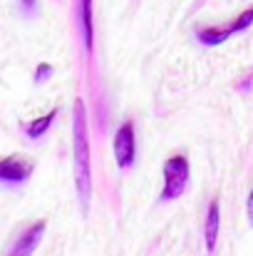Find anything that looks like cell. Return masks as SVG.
<instances>
[{
	"label": "cell",
	"instance_id": "6da1fadb",
	"mask_svg": "<svg viewBox=\"0 0 253 256\" xmlns=\"http://www.w3.org/2000/svg\"><path fill=\"white\" fill-rule=\"evenodd\" d=\"M72 157H75V186L80 194V204L87 212L92 196V164H89L87 110L82 100H75V110H72Z\"/></svg>",
	"mask_w": 253,
	"mask_h": 256
},
{
	"label": "cell",
	"instance_id": "7a4b0ae2",
	"mask_svg": "<svg viewBox=\"0 0 253 256\" xmlns=\"http://www.w3.org/2000/svg\"><path fill=\"white\" fill-rule=\"evenodd\" d=\"M189 182V160L184 154L169 157L164 162V189H162V202H174L184 194Z\"/></svg>",
	"mask_w": 253,
	"mask_h": 256
},
{
	"label": "cell",
	"instance_id": "3957f363",
	"mask_svg": "<svg viewBox=\"0 0 253 256\" xmlns=\"http://www.w3.org/2000/svg\"><path fill=\"white\" fill-rule=\"evenodd\" d=\"M137 157V140H134V124L124 122L117 134H114V160L119 164V170H129L134 164Z\"/></svg>",
	"mask_w": 253,
	"mask_h": 256
},
{
	"label": "cell",
	"instance_id": "277c9868",
	"mask_svg": "<svg viewBox=\"0 0 253 256\" xmlns=\"http://www.w3.org/2000/svg\"><path fill=\"white\" fill-rule=\"evenodd\" d=\"M35 170V164L20 154H12V157H5L0 160V182L5 184H22L30 179V174Z\"/></svg>",
	"mask_w": 253,
	"mask_h": 256
},
{
	"label": "cell",
	"instance_id": "5b68a950",
	"mask_svg": "<svg viewBox=\"0 0 253 256\" xmlns=\"http://www.w3.org/2000/svg\"><path fill=\"white\" fill-rule=\"evenodd\" d=\"M42 234H45V222H35L32 226H27L20 234V239L12 244V249H10L7 256H32L35 249H37V244H40V239H42Z\"/></svg>",
	"mask_w": 253,
	"mask_h": 256
},
{
	"label": "cell",
	"instance_id": "8992f818",
	"mask_svg": "<svg viewBox=\"0 0 253 256\" xmlns=\"http://www.w3.org/2000/svg\"><path fill=\"white\" fill-rule=\"evenodd\" d=\"M77 20L82 30V42L87 55L94 48V20H92V0H77Z\"/></svg>",
	"mask_w": 253,
	"mask_h": 256
},
{
	"label": "cell",
	"instance_id": "52a82bcc",
	"mask_svg": "<svg viewBox=\"0 0 253 256\" xmlns=\"http://www.w3.org/2000/svg\"><path fill=\"white\" fill-rule=\"evenodd\" d=\"M234 32H236V30H234V22L221 25V28H201V30H199V42L206 45V48H216V45L226 42Z\"/></svg>",
	"mask_w": 253,
	"mask_h": 256
},
{
	"label": "cell",
	"instance_id": "ba28073f",
	"mask_svg": "<svg viewBox=\"0 0 253 256\" xmlns=\"http://www.w3.org/2000/svg\"><path fill=\"white\" fill-rule=\"evenodd\" d=\"M219 222H221V216H219V202L214 199V202L209 204L206 229H204V236H206V249H209V252H214V249H216V242H219Z\"/></svg>",
	"mask_w": 253,
	"mask_h": 256
},
{
	"label": "cell",
	"instance_id": "9c48e42d",
	"mask_svg": "<svg viewBox=\"0 0 253 256\" xmlns=\"http://www.w3.org/2000/svg\"><path fill=\"white\" fill-rule=\"evenodd\" d=\"M55 117H57V110H50L45 117H37V120H32V122L25 127V134H27L30 140H37V137H42V134L50 130V124L55 122Z\"/></svg>",
	"mask_w": 253,
	"mask_h": 256
},
{
	"label": "cell",
	"instance_id": "30bf717a",
	"mask_svg": "<svg viewBox=\"0 0 253 256\" xmlns=\"http://www.w3.org/2000/svg\"><path fill=\"white\" fill-rule=\"evenodd\" d=\"M253 25V8H249V10H244L236 20H234V30L236 32H244L246 28H251Z\"/></svg>",
	"mask_w": 253,
	"mask_h": 256
},
{
	"label": "cell",
	"instance_id": "8fae6325",
	"mask_svg": "<svg viewBox=\"0 0 253 256\" xmlns=\"http://www.w3.org/2000/svg\"><path fill=\"white\" fill-rule=\"evenodd\" d=\"M52 75V68L47 65V62H42V65H37V72H35V82H42V80H47Z\"/></svg>",
	"mask_w": 253,
	"mask_h": 256
},
{
	"label": "cell",
	"instance_id": "7c38bea8",
	"mask_svg": "<svg viewBox=\"0 0 253 256\" xmlns=\"http://www.w3.org/2000/svg\"><path fill=\"white\" fill-rule=\"evenodd\" d=\"M20 2H22L25 10H35V5H37V0H20Z\"/></svg>",
	"mask_w": 253,
	"mask_h": 256
},
{
	"label": "cell",
	"instance_id": "4fadbf2b",
	"mask_svg": "<svg viewBox=\"0 0 253 256\" xmlns=\"http://www.w3.org/2000/svg\"><path fill=\"white\" fill-rule=\"evenodd\" d=\"M249 222L253 224V192H251V196H249Z\"/></svg>",
	"mask_w": 253,
	"mask_h": 256
}]
</instances>
